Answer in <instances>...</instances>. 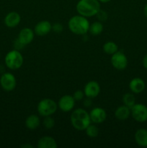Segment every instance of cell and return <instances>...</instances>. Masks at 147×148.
I'll return each mask as SVG.
<instances>
[{
  "instance_id": "6da1fadb",
  "label": "cell",
  "mask_w": 147,
  "mask_h": 148,
  "mask_svg": "<svg viewBox=\"0 0 147 148\" xmlns=\"http://www.w3.org/2000/svg\"><path fill=\"white\" fill-rule=\"evenodd\" d=\"M71 123L76 130L84 131L91 124L90 116L84 108H77L71 115Z\"/></svg>"
},
{
  "instance_id": "7a4b0ae2",
  "label": "cell",
  "mask_w": 147,
  "mask_h": 148,
  "mask_svg": "<svg viewBox=\"0 0 147 148\" xmlns=\"http://www.w3.org/2000/svg\"><path fill=\"white\" fill-rule=\"evenodd\" d=\"M76 9L80 15L85 17H93L100 10V3L98 0H79Z\"/></svg>"
},
{
  "instance_id": "3957f363",
  "label": "cell",
  "mask_w": 147,
  "mask_h": 148,
  "mask_svg": "<svg viewBox=\"0 0 147 148\" xmlns=\"http://www.w3.org/2000/svg\"><path fill=\"white\" fill-rule=\"evenodd\" d=\"M89 25L90 24L86 17L80 14L71 17L68 23L69 30L74 34L79 35V36L86 34L89 31Z\"/></svg>"
},
{
  "instance_id": "277c9868",
  "label": "cell",
  "mask_w": 147,
  "mask_h": 148,
  "mask_svg": "<svg viewBox=\"0 0 147 148\" xmlns=\"http://www.w3.org/2000/svg\"><path fill=\"white\" fill-rule=\"evenodd\" d=\"M5 64L9 69L16 70L20 69L23 64L24 59L22 53L17 49L10 51L7 53L4 58Z\"/></svg>"
},
{
  "instance_id": "5b68a950",
  "label": "cell",
  "mask_w": 147,
  "mask_h": 148,
  "mask_svg": "<svg viewBox=\"0 0 147 148\" xmlns=\"http://www.w3.org/2000/svg\"><path fill=\"white\" fill-rule=\"evenodd\" d=\"M58 108V105L53 100L45 98L37 104V112L42 116H48L54 114Z\"/></svg>"
},
{
  "instance_id": "8992f818",
  "label": "cell",
  "mask_w": 147,
  "mask_h": 148,
  "mask_svg": "<svg viewBox=\"0 0 147 148\" xmlns=\"http://www.w3.org/2000/svg\"><path fill=\"white\" fill-rule=\"evenodd\" d=\"M131 112L133 118L138 122L142 123L147 121V106L144 104H135L131 108Z\"/></svg>"
},
{
  "instance_id": "52a82bcc",
  "label": "cell",
  "mask_w": 147,
  "mask_h": 148,
  "mask_svg": "<svg viewBox=\"0 0 147 148\" xmlns=\"http://www.w3.org/2000/svg\"><path fill=\"white\" fill-rule=\"evenodd\" d=\"M111 64L115 69L123 70L128 65V59L125 53L122 51H117L111 56Z\"/></svg>"
},
{
  "instance_id": "ba28073f",
  "label": "cell",
  "mask_w": 147,
  "mask_h": 148,
  "mask_svg": "<svg viewBox=\"0 0 147 148\" xmlns=\"http://www.w3.org/2000/svg\"><path fill=\"white\" fill-rule=\"evenodd\" d=\"M0 85L4 90L7 92L12 91L17 85L15 77L10 72L4 73L0 77Z\"/></svg>"
},
{
  "instance_id": "9c48e42d",
  "label": "cell",
  "mask_w": 147,
  "mask_h": 148,
  "mask_svg": "<svg viewBox=\"0 0 147 148\" xmlns=\"http://www.w3.org/2000/svg\"><path fill=\"white\" fill-rule=\"evenodd\" d=\"M75 106V100L72 95H65L59 99L58 106L63 112L71 111Z\"/></svg>"
},
{
  "instance_id": "30bf717a",
  "label": "cell",
  "mask_w": 147,
  "mask_h": 148,
  "mask_svg": "<svg viewBox=\"0 0 147 148\" xmlns=\"http://www.w3.org/2000/svg\"><path fill=\"white\" fill-rule=\"evenodd\" d=\"M99 92H100V86L96 81H89L85 85L84 88V92L86 98H92V99L98 96Z\"/></svg>"
},
{
  "instance_id": "8fae6325",
  "label": "cell",
  "mask_w": 147,
  "mask_h": 148,
  "mask_svg": "<svg viewBox=\"0 0 147 148\" xmlns=\"http://www.w3.org/2000/svg\"><path fill=\"white\" fill-rule=\"evenodd\" d=\"M89 116H90L91 121L95 124H101L106 119L107 113L103 108L97 107L91 110Z\"/></svg>"
},
{
  "instance_id": "7c38bea8",
  "label": "cell",
  "mask_w": 147,
  "mask_h": 148,
  "mask_svg": "<svg viewBox=\"0 0 147 148\" xmlns=\"http://www.w3.org/2000/svg\"><path fill=\"white\" fill-rule=\"evenodd\" d=\"M35 32L29 27H25L20 30L18 36V40L24 46L30 44L34 39Z\"/></svg>"
},
{
  "instance_id": "4fadbf2b",
  "label": "cell",
  "mask_w": 147,
  "mask_h": 148,
  "mask_svg": "<svg viewBox=\"0 0 147 148\" xmlns=\"http://www.w3.org/2000/svg\"><path fill=\"white\" fill-rule=\"evenodd\" d=\"M52 30V25L47 20H42L35 26L34 32L37 36H44L50 33Z\"/></svg>"
},
{
  "instance_id": "5bb4252c",
  "label": "cell",
  "mask_w": 147,
  "mask_h": 148,
  "mask_svg": "<svg viewBox=\"0 0 147 148\" xmlns=\"http://www.w3.org/2000/svg\"><path fill=\"white\" fill-rule=\"evenodd\" d=\"M20 20H21V17L19 13L16 12H11L4 17V24L7 27L13 28L17 27L20 24Z\"/></svg>"
},
{
  "instance_id": "9a60e30c",
  "label": "cell",
  "mask_w": 147,
  "mask_h": 148,
  "mask_svg": "<svg viewBox=\"0 0 147 148\" xmlns=\"http://www.w3.org/2000/svg\"><path fill=\"white\" fill-rule=\"evenodd\" d=\"M146 88L145 82L140 77H135L131 80L129 88L133 93L138 94L142 92Z\"/></svg>"
},
{
  "instance_id": "2e32d148",
  "label": "cell",
  "mask_w": 147,
  "mask_h": 148,
  "mask_svg": "<svg viewBox=\"0 0 147 148\" xmlns=\"http://www.w3.org/2000/svg\"><path fill=\"white\" fill-rule=\"evenodd\" d=\"M131 108L125 105L118 107L115 111V116L119 121L127 120L131 116Z\"/></svg>"
},
{
  "instance_id": "e0dca14e",
  "label": "cell",
  "mask_w": 147,
  "mask_h": 148,
  "mask_svg": "<svg viewBox=\"0 0 147 148\" xmlns=\"http://www.w3.org/2000/svg\"><path fill=\"white\" fill-rule=\"evenodd\" d=\"M135 141L138 145L141 147H147V130L139 129L137 130L134 135Z\"/></svg>"
},
{
  "instance_id": "ac0fdd59",
  "label": "cell",
  "mask_w": 147,
  "mask_h": 148,
  "mask_svg": "<svg viewBox=\"0 0 147 148\" xmlns=\"http://www.w3.org/2000/svg\"><path fill=\"white\" fill-rule=\"evenodd\" d=\"M58 145L54 138L50 136H45L41 137L37 142L38 148H56Z\"/></svg>"
},
{
  "instance_id": "d6986e66",
  "label": "cell",
  "mask_w": 147,
  "mask_h": 148,
  "mask_svg": "<svg viewBox=\"0 0 147 148\" xmlns=\"http://www.w3.org/2000/svg\"><path fill=\"white\" fill-rule=\"evenodd\" d=\"M40 125V119L35 114L30 115L25 120V126L27 129L30 130H34L37 129Z\"/></svg>"
},
{
  "instance_id": "ffe728a7",
  "label": "cell",
  "mask_w": 147,
  "mask_h": 148,
  "mask_svg": "<svg viewBox=\"0 0 147 148\" xmlns=\"http://www.w3.org/2000/svg\"><path fill=\"white\" fill-rule=\"evenodd\" d=\"M103 30V25L101 22H95L89 25V32L93 36H98L101 34Z\"/></svg>"
},
{
  "instance_id": "44dd1931",
  "label": "cell",
  "mask_w": 147,
  "mask_h": 148,
  "mask_svg": "<svg viewBox=\"0 0 147 148\" xmlns=\"http://www.w3.org/2000/svg\"><path fill=\"white\" fill-rule=\"evenodd\" d=\"M103 51L106 53L110 55H112L113 53H116L118 51V47L115 43L112 41H108L104 44Z\"/></svg>"
},
{
  "instance_id": "7402d4cb",
  "label": "cell",
  "mask_w": 147,
  "mask_h": 148,
  "mask_svg": "<svg viewBox=\"0 0 147 148\" xmlns=\"http://www.w3.org/2000/svg\"><path fill=\"white\" fill-rule=\"evenodd\" d=\"M122 103L123 105L131 108L135 104V96L131 93H125L122 96Z\"/></svg>"
},
{
  "instance_id": "603a6c76",
  "label": "cell",
  "mask_w": 147,
  "mask_h": 148,
  "mask_svg": "<svg viewBox=\"0 0 147 148\" xmlns=\"http://www.w3.org/2000/svg\"><path fill=\"white\" fill-rule=\"evenodd\" d=\"M85 130H86V135L91 138H95V137H97L98 134H99V130H98L97 127L93 125V124H89Z\"/></svg>"
},
{
  "instance_id": "cb8c5ba5",
  "label": "cell",
  "mask_w": 147,
  "mask_h": 148,
  "mask_svg": "<svg viewBox=\"0 0 147 148\" xmlns=\"http://www.w3.org/2000/svg\"><path fill=\"white\" fill-rule=\"evenodd\" d=\"M43 124L45 128L48 129V130H50V129H52L54 127L55 120L50 116H45V119L43 121Z\"/></svg>"
},
{
  "instance_id": "d4e9b609",
  "label": "cell",
  "mask_w": 147,
  "mask_h": 148,
  "mask_svg": "<svg viewBox=\"0 0 147 148\" xmlns=\"http://www.w3.org/2000/svg\"><path fill=\"white\" fill-rule=\"evenodd\" d=\"M96 16L97 17V19L99 20V22H105L108 20V13L105 11L103 10H99L97 12V14H96Z\"/></svg>"
},
{
  "instance_id": "484cf974",
  "label": "cell",
  "mask_w": 147,
  "mask_h": 148,
  "mask_svg": "<svg viewBox=\"0 0 147 148\" xmlns=\"http://www.w3.org/2000/svg\"><path fill=\"white\" fill-rule=\"evenodd\" d=\"M84 96V92L82 90H76L73 95V97L74 98L75 101H78L83 99Z\"/></svg>"
},
{
  "instance_id": "4316f807",
  "label": "cell",
  "mask_w": 147,
  "mask_h": 148,
  "mask_svg": "<svg viewBox=\"0 0 147 148\" xmlns=\"http://www.w3.org/2000/svg\"><path fill=\"white\" fill-rule=\"evenodd\" d=\"M63 25L60 23H55L53 25H52V30L55 32V33H59L63 30Z\"/></svg>"
},
{
  "instance_id": "83f0119b",
  "label": "cell",
  "mask_w": 147,
  "mask_h": 148,
  "mask_svg": "<svg viewBox=\"0 0 147 148\" xmlns=\"http://www.w3.org/2000/svg\"><path fill=\"white\" fill-rule=\"evenodd\" d=\"M14 48H15V49H17V50H19V49H22V48L24 46V45H23L22 43L21 42L18 40V38H17V40L14 41Z\"/></svg>"
},
{
  "instance_id": "f1b7e54d",
  "label": "cell",
  "mask_w": 147,
  "mask_h": 148,
  "mask_svg": "<svg viewBox=\"0 0 147 148\" xmlns=\"http://www.w3.org/2000/svg\"><path fill=\"white\" fill-rule=\"evenodd\" d=\"M91 99H92V98H87L86 99H85L84 101V106L86 107L90 106L92 105V101H91Z\"/></svg>"
},
{
  "instance_id": "f546056e",
  "label": "cell",
  "mask_w": 147,
  "mask_h": 148,
  "mask_svg": "<svg viewBox=\"0 0 147 148\" xmlns=\"http://www.w3.org/2000/svg\"><path fill=\"white\" fill-rule=\"evenodd\" d=\"M142 63H143V66H144V67L147 69V54H146L145 56H144V59H143V61H142Z\"/></svg>"
},
{
  "instance_id": "4dcf8cb0",
  "label": "cell",
  "mask_w": 147,
  "mask_h": 148,
  "mask_svg": "<svg viewBox=\"0 0 147 148\" xmlns=\"http://www.w3.org/2000/svg\"><path fill=\"white\" fill-rule=\"evenodd\" d=\"M144 14L145 15V17L147 18V4L144 6Z\"/></svg>"
},
{
  "instance_id": "1f68e13d",
  "label": "cell",
  "mask_w": 147,
  "mask_h": 148,
  "mask_svg": "<svg viewBox=\"0 0 147 148\" xmlns=\"http://www.w3.org/2000/svg\"><path fill=\"white\" fill-rule=\"evenodd\" d=\"M99 2H102V3H107V2H109L111 0H98Z\"/></svg>"
},
{
  "instance_id": "d6a6232c",
  "label": "cell",
  "mask_w": 147,
  "mask_h": 148,
  "mask_svg": "<svg viewBox=\"0 0 147 148\" xmlns=\"http://www.w3.org/2000/svg\"><path fill=\"white\" fill-rule=\"evenodd\" d=\"M22 147H24V148H27V147H30L32 148L31 145H22Z\"/></svg>"
}]
</instances>
